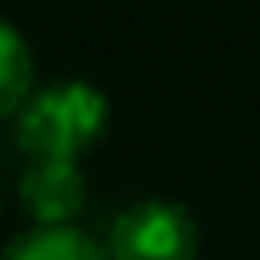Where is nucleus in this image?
Segmentation results:
<instances>
[{
    "label": "nucleus",
    "instance_id": "1",
    "mask_svg": "<svg viewBox=\"0 0 260 260\" xmlns=\"http://www.w3.org/2000/svg\"><path fill=\"white\" fill-rule=\"evenodd\" d=\"M110 126V98L81 77H65L28 93L16 110V146L32 162H77Z\"/></svg>",
    "mask_w": 260,
    "mask_h": 260
},
{
    "label": "nucleus",
    "instance_id": "2",
    "mask_svg": "<svg viewBox=\"0 0 260 260\" xmlns=\"http://www.w3.org/2000/svg\"><path fill=\"white\" fill-rule=\"evenodd\" d=\"M102 248L110 260H195L199 228L183 203L150 195L118 211Z\"/></svg>",
    "mask_w": 260,
    "mask_h": 260
},
{
    "label": "nucleus",
    "instance_id": "3",
    "mask_svg": "<svg viewBox=\"0 0 260 260\" xmlns=\"http://www.w3.org/2000/svg\"><path fill=\"white\" fill-rule=\"evenodd\" d=\"M20 207L37 228H65L85 207V175L77 162H28L20 175Z\"/></svg>",
    "mask_w": 260,
    "mask_h": 260
},
{
    "label": "nucleus",
    "instance_id": "4",
    "mask_svg": "<svg viewBox=\"0 0 260 260\" xmlns=\"http://www.w3.org/2000/svg\"><path fill=\"white\" fill-rule=\"evenodd\" d=\"M0 260H110V256L89 232L65 223V228H28V232H20L4 248Z\"/></svg>",
    "mask_w": 260,
    "mask_h": 260
},
{
    "label": "nucleus",
    "instance_id": "5",
    "mask_svg": "<svg viewBox=\"0 0 260 260\" xmlns=\"http://www.w3.org/2000/svg\"><path fill=\"white\" fill-rule=\"evenodd\" d=\"M32 73H37L32 45L24 41V32L12 20L0 16V118H12L28 102Z\"/></svg>",
    "mask_w": 260,
    "mask_h": 260
}]
</instances>
